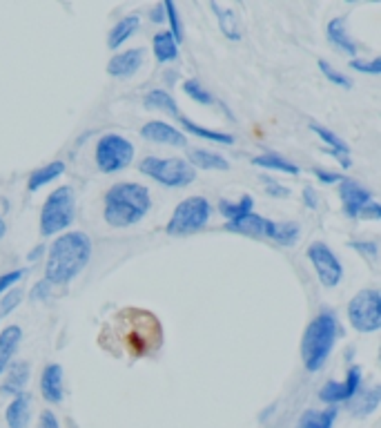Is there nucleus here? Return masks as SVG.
<instances>
[{
  "label": "nucleus",
  "mask_w": 381,
  "mask_h": 428,
  "mask_svg": "<svg viewBox=\"0 0 381 428\" xmlns=\"http://www.w3.org/2000/svg\"><path fill=\"white\" fill-rule=\"evenodd\" d=\"M92 250H94L92 239L85 232H80V230L56 237L47 255L45 282H49L52 286L70 284L90 263Z\"/></svg>",
  "instance_id": "nucleus-1"
},
{
  "label": "nucleus",
  "mask_w": 381,
  "mask_h": 428,
  "mask_svg": "<svg viewBox=\"0 0 381 428\" xmlns=\"http://www.w3.org/2000/svg\"><path fill=\"white\" fill-rule=\"evenodd\" d=\"M152 208L150 190L141 183L121 181L105 192L103 217L112 228H132L145 219Z\"/></svg>",
  "instance_id": "nucleus-2"
},
{
  "label": "nucleus",
  "mask_w": 381,
  "mask_h": 428,
  "mask_svg": "<svg viewBox=\"0 0 381 428\" xmlns=\"http://www.w3.org/2000/svg\"><path fill=\"white\" fill-rule=\"evenodd\" d=\"M339 337V323L335 312L323 310L314 317L304 331L301 339V359L304 366L310 373H317L326 366V361L333 353Z\"/></svg>",
  "instance_id": "nucleus-3"
},
{
  "label": "nucleus",
  "mask_w": 381,
  "mask_h": 428,
  "mask_svg": "<svg viewBox=\"0 0 381 428\" xmlns=\"http://www.w3.org/2000/svg\"><path fill=\"white\" fill-rule=\"evenodd\" d=\"M125 315L129 319H125L121 312V321H125V333L121 335V339L125 341L129 355L141 357L145 353L156 351L161 346V326L156 317L143 310H125Z\"/></svg>",
  "instance_id": "nucleus-4"
},
{
  "label": "nucleus",
  "mask_w": 381,
  "mask_h": 428,
  "mask_svg": "<svg viewBox=\"0 0 381 428\" xmlns=\"http://www.w3.org/2000/svg\"><path fill=\"white\" fill-rule=\"evenodd\" d=\"M76 217V194L72 186H60L52 194L47 196L43 210H41V219L38 228L43 237H54L63 230H68Z\"/></svg>",
  "instance_id": "nucleus-5"
},
{
  "label": "nucleus",
  "mask_w": 381,
  "mask_h": 428,
  "mask_svg": "<svg viewBox=\"0 0 381 428\" xmlns=\"http://www.w3.org/2000/svg\"><path fill=\"white\" fill-rule=\"evenodd\" d=\"M210 214H212V205L205 196H188V199H183L174 208L168 225H165V232L170 237L196 235L208 225Z\"/></svg>",
  "instance_id": "nucleus-6"
},
{
  "label": "nucleus",
  "mask_w": 381,
  "mask_h": 428,
  "mask_svg": "<svg viewBox=\"0 0 381 428\" xmlns=\"http://www.w3.org/2000/svg\"><path fill=\"white\" fill-rule=\"evenodd\" d=\"M139 170L154 178L156 183L168 186V188H186L190 183H194L196 178V170L190 166L186 159H163V156H145L141 161Z\"/></svg>",
  "instance_id": "nucleus-7"
},
{
  "label": "nucleus",
  "mask_w": 381,
  "mask_h": 428,
  "mask_svg": "<svg viewBox=\"0 0 381 428\" xmlns=\"http://www.w3.org/2000/svg\"><path fill=\"white\" fill-rule=\"evenodd\" d=\"M94 161H96V168L103 174L121 172L134 161V145H132V141L125 139L123 134L107 132V134H103L96 141Z\"/></svg>",
  "instance_id": "nucleus-8"
},
{
  "label": "nucleus",
  "mask_w": 381,
  "mask_h": 428,
  "mask_svg": "<svg viewBox=\"0 0 381 428\" xmlns=\"http://www.w3.org/2000/svg\"><path fill=\"white\" fill-rule=\"evenodd\" d=\"M339 196L341 208L348 219H363V221H379L381 208L375 201V196L368 188L357 183L355 178H341L339 181Z\"/></svg>",
  "instance_id": "nucleus-9"
},
{
  "label": "nucleus",
  "mask_w": 381,
  "mask_h": 428,
  "mask_svg": "<svg viewBox=\"0 0 381 428\" xmlns=\"http://www.w3.org/2000/svg\"><path fill=\"white\" fill-rule=\"evenodd\" d=\"M348 321L359 333H377L381 328V292L363 288L348 304Z\"/></svg>",
  "instance_id": "nucleus-10"
},
{
  "label": "nucleus",
  "mask_w": 381,
  "mask_h": 428,
  "mask_svg": "<svg viewBox=\"0 0 381 428\" xmlns=\"http://www.w3.org/2000/svg\"><path fill=\"white\" fill-rule=\"evenodd\" d=\"M306 257L310 259V263L314 266V272H317L321 286L326 288H335L341 284L343 279V266L339 257L333 252V248H330L328 243L323 241H314L308 245L306 250Z\"/></svg>",
  "instance_id": "nucleus-11"
},
{
  "label": "nucleus",
  "mask_w": 381,
  "mask_h": 428,
  "mask_svg": "<svg viewBox=\"0 0 381 428\" xmlns=\"http://www.w3.org/2000/svg\"><path fill=\"white\" fill-rule=\"evenodd\" d=\"M361 368L353 366L350 370L345 373L343 382H328L321 386L319 390V400L326 404H341V402H350L357 392H361Z\"/></svg>",
  "instance_id": "nucleus-12"
},
{
  "label": "nucleus",
  "mask_w": 381,
  "mask_h": 428,
  "mask_svg": "<svg viewBox=\"0 0 381 428\" xmlns=\"http://www.w3.org/2000/svg\"><path fill=\"white\" fill-rule=\"evenodd\" d=\"M141 137L145 141H152L159 145H174V147H183L188 143L186 134L178 127L170 125L168 121H150L141 127Z\"/></svg>",
  "instance_id": "nucleus-13"
},
{
  "label": "nucleus",
  "mask_w": 381,
  "mask_h": 428,
  "mask_svg": "<svg viewBox=\"0 0 381 428\" xmlns=\"http://www.w3.org/2000/svg\"><path fill=\"white\" fill-rule=\"evenodd\" d=\"M145 60V49L134 47V49H125L121 54H114L107 63V74L114 78H129L134 76L141 65Z\"/></svg>",
  "instance_id": "nucleus-14"
},
{
  "label": "nucleus",
  "mask_w": 381,
  "mask_h": 428,
  "mask_svg": "<svg viewBox=\"0 0 381 428\" xmlns=\"http://www.w3.org/2000/svg\"><path fill=\"white\" fill-rule=\"evenodd\" d=\"M326 36H328V43L333 45L337 52H343L345 56H357V43L348 34L345 16H335V18L328 23Z\"/></svg>",
  "instance_id": "nucleus-15"
},
{
  "label": "nucleus",
  "mask_w": 381,
  "mask_h": 428,
  "mask_svg": "<svg viewBox=\"0 0 381 428\" xmlns=\"http://www.w3.org/2000/svg\"><path fill=\"white\" fill-rule=\"evenodd\" d=\"M301 237V228L294 221H272L266 219L263 225V239H270L279 245H294Z\"/></svg>",
  "instance_id": "nucleus-16"
},
{
  "label": "nucleus",
  "mask_w": 381,
  "mask_h": 428,
  "mask_svg": "<svg viewBox=\"0 0 381 428\" xmlns=\"http://www.w3.org/2000/svg\"><path fill=\"white\" fill-rule=\"evenodd\" d=\"M41 392L49 404L63 402V366L60 364H47L41 375Z\"/></svg>",
  "instance_id": "nucleus-17"
},
{
  "label": "nucleus",
  "mask_w": 381,
  "mask_h": 428,
  "mask_svg": "<svg viewBox=\"0 0 381 428\" xmlns=\"http://www.w3.org/2000/svg\"><path fill=\"white\" fill-rule=\"evenodd\" d=\"M310 129L326 143V150H328L330 154H335L343 168L350 166V147L345 145L343 139H339V137L335 134V132H330L328 127H323V125H319V123H310Z\"/></svg>",
  "instance_id": "nucleus-18"
},
{
  "label": "nucleus",
  "mask_w": 381,
  "mask_h": 428,
  "mask_svg": "<svg viewBox=\"0 0 381 428\" xmlns=\"http://www.w3.org/2000/svg\"><path fill=\"white\" fill-rule=\"evenodd\" d=\"M21 341H23V331H21V326H16V323L7 326L5 331L0 333V375H3L7 370V366L11 364Z\"/></svg>",
  "instance_id": "nucleus-19"
},
{
  "label": "nucleus",
  "mask_w": 381,
  "mask_h": 428,
  "mask_svg": "<svg viewBox=\"0 0 381 428\" xmlns=\"http://www.w3.org/2000/svg\"><path fill=\"white\" fill-rule=\"evenodd\" d=\"M139 27H141V18H139L136 14L125 16V18H121L119 23H116V25L109 29V34H107V47L112 49V52H114V49L123 47L132 36L136 34Z\"/></svg>",
  "instance_id": "nucleus-20"
},
{
  "label": "nucleus",
  "mask_w": 381,
  "mask_h": 428,
  "mask_svg": "<svg viewBox=\"0 0 381 428\" xmlns=\"http://www.w3.org/2000/svg\"><path fill=\"white\" fill-rule=\"evenodd\" d=\"M5 373H7V377H5L3 386H0V392L14 395V397L25 392V386L29 382V364L27 361H16V364H9Z\"/></svg>",
  "instance_id": "nucleus-21"
},
{
  "label": "nucleus",
  "mask_w": 381,
  "mask_h": 428,
  "mask_svg": "<svg viewBox=\"0 0 381 428\" xmlns=\"http://www.w3.org/2000/svg\"><path fill=\"white\" fill-rule=\"evenodd\" d=\"M263 225H266V219L252 210L250 214H245V217H241L237 221H227L225 230L235 235L250 237V239H263Z\"/></svg>",
  "instance_id": "nucleus-22"
},
{
  "label": "nucleus",
  "mask_w": 381,
  "mask_h": 428,
  "mask_svg": "<svg viewBox=\"0 0 381 428\" xmlns=\"http://www.w3.org/2000/svg\"><path fill=\"white\" fill-rule=\"evenodd\" d=\"M29 406H31V397H29L27 392L16 395V397L11 400V404L7 406V410H5V422H7V426H9V428H27L29 417H31Z\"/></svg>",
  "instance_id": "nucleus-23"
},
{
  "label": "nucleus",
  "mask_w": 381,
  "mask_h": 428,
  "mask_svg": "<svg viewBox=\"0 0 381 428\" xmlns=\"http://www.w3.org/2000/svg\"><path fill=\"white\" fill-rule=\"evenodd\" d=\"M63 172H65V163H63V161H52V163H47V166L34 170V172L29 174V178H27V188H29V192H36V190L49 186V183H52V181L60 178Z\"/></svg>",
  "instance_id": "nucleus-24"
},
{
  "label": "nucleus",
  "mask_w": 381,
  "mask_h": 428,
  "mask_svg": "<svg viewBox=\"0 0 381 428\" xmlns=\"http://www.w3.org/2000/svg\"><path fill=\"white\" fill-rule=\"evenodd\" d=\"M152 49H154V56L159 63H172L178 58V43L174 41V36L170 34L168 29L159 31L152 38Z\"/></svg>",
  "instance_id": "nucleus-25"
},
{
  "label": "nucleus",
  "mask_w": 381,
  "mask_h": 428,
  "mask_svg": "<svg viewBox=\"0 0 381 428\" xmlns=\"http://www.w3.org/2000/svg\"><path fill=\"white\" fill-rule=\"evenodd\" d=\"M337 419V408L328 406L326 410H306V413L296 422V428H333Z\"/></svg>",
  "instance_id": "nucleus-26"
},
{
  "label": "nucleus",
  "mask_w": 381,
  "mask_h": 428,
  "mask_svg": "<svg viewBox=\"0 0 381 428\" xmlns=\"http://www.w3.org/2000/svg\"><path fill=\"white\" fill-rule=\"evenodd\" d=\"M188 163L194 170L196 168H201V170H221V172L230 170L227 159L217 154V152H210V150H192Z\"/></svg>",
  "instance_id": "nucleus-27"
},
{
  "label": "nucleus",
  "mask_w": 381,
  "mask_h": 428,
  "mask_svg": "<svg viewBox=\"0 0 381 428\" xmlns=\"http://www.w3.org/2000/svg\"><path fill=\"white\" fill-rule=\"evenodd\" d=\"M178 121H181V125H183L186 132H190V134H194L198 139H205V141H212V143H223V145H232V143H235V137L227 134V132H217V129L203 127V125L190 121L188 117H178Z\"/></svg>",
  "instance_id": "nucleus-28"
},
{
  "label": "nucleus",
  "mask_w": 381,
  "mask_h": 428,
  "mask_svg": "<svg viewBox=\"0 0 381 428\" xmlns=\"http://www.w3.org/2000/svg\"><path fill=\"white\" fill-rule=\"evenodd\" d=\"M143 105L147 109H159V112H168L172 117H181L178 112V103L174 101V96L165 90H152L143 96Z\"/></svg>",
  "instance_id": "nucleus-29"
},
{
  "label": "nucleus",
  "mask_w": 381,
  "mask_h": 428,
  "mask_svg": "<svg viewBox=\"0 0 381 428\" xmlns=\"http://www.w3.org/2000/svg\"><path fill=\"white\" fill-rule=\"evenodd\" d=\"M252 163H254V166H259V168L272 170V172H284V174H292V176L299 174V166H296V163H292L290 159L281 156V154H274V152L259 154V156L252 159Z\"/></svg>",
  "instance_id": "nucleus-30"
},
{
  "label": "nucleus",
  "mask_w": 381,
  "mask_h": 428,
  "mask_svg": "<svg viewBox=\"0 0 381 428\" xmlns=\"http://www.w3.org/2000/svg\"><path fill=\"white\" fill-rule=\"evenodd\" d=\"M379 400H381V388L375 386L366 392H357L355 397L350 400V410L357 415V417H366L370 413H375L377 406H379Z\"/></svg>",
  "instance_id": "nucleus-31"
},
{
  "label": "nucleus",
  "mask_w": 381,
  "mask_h": 428,
  "mask_svg": "<svg viewBox=\"0 0 381 428\" xmlns=\"http://www.w3.org/2000/svg\"><path fill=\"white\" fill-rule=\"evenodd\" d=\"M212 11L217 14L219 27H221V31H223V36H225L227 41H239V38H241V29H239L237 14L232 11V9H227V7L217 5V3H212Z\"/></svg>",
  "instance_id": "nucleus-32"
},
{
  "label": "nucleus",
  "mask_w": 381,
  "mask_h": 428,
  "mask_svg": "<svg viewBox=\"0 0 381 428\" xmlns=\"http://www.w3.org/2000/svg\"><path fill=\"white\" fill-rule=\"evenodd\" d=\"M252 208H254V199L250 194H243L239 201H227V199L219 201V212L227 221H237V219L245 217V214L252 212Z\"/></svg>",
  "instance_id": "nucleus-33"
},
{
  "label": "nucleus",
  "mask_w": 381,
  "mask_h": 428,
  "mask_svg": "<svg viewBox=\"0 0 381 428\" xmlns=\"http://www.w3.org/2000/svg\"><path fill=\"white\" fill-rule=\"evenodd\" d=\"M163 9H165V18L170 21V34L174 36V41L181 45L186 41V29H183V23H181V16H178V9L176 5L172 3V0H165L163 3Z\"/></svg>",
  "instance_id": "nucleus-34"
},
{
  "label": "nucleus",
  "mask_w": 381,
  "mask_h": 428,
  "mask_svg": "<svg viewBox=\"0 0 381 428\" xmlns=\"http://www.w3.org/2000/svg\"><path fill=\"white\" fill-rule=\"evenodd\" d=\"M183 92L192 98L194 103H198V105H212L214 103V96L201 83H198V80H194V78L186 80V83H183Z\"/></svg>",
  "instance_id": "nucleus-35"
},
{
  "label": "nucleus",
  "mask_w": 381,
  "mask_h": 428,
  "mask_svg": "<svg viewBox=\"0 0 381 428\" xmlns=\"http://www.w3.org/2000/svg\"><path fill=\"white\" fill-rule=\"evenodd\" d=\"M319 70L323 72V76H326L333 85H337V87H345V90H348V87H353L350 78H348L345 74H341L339 70H335L328 60H323V58L319 60Z\"/></svg>",
  "instance_id": "nucleus-36"
},
{
  "label": "nucleus",
  "mask_w": 381,
  "mask_h": 428,
  "mask_svg": "<svg viewBox=\"0 0 381 428\" xmlns=\"http://www.w3.org/2000/svg\"><path fill=\"white\" fill-rule=\"evenodd\" d=\"M23 301V288H11L3 294V299H0V315H9V312H14L16 308H18V304Z\"/></svg>",
  "instance_id": "nucleus-37"
},
{
  "label": "nucleus",
  "mask_w": 381,
  "mask_h": 428,
  "mask_svg": "<svg viewBox=\"0 0 381 428\" xmlns=\"http://www.w3.org/2000/svg\"><path fill=\"white\" fill-rule=\"evenodd\" d=\"M350 68L353 70H357V72H366V74H372V76H377V74H381V58L379 56H375V58H370V60H366V58H353L350 60Z\"/></svg>",
  "instance_id": "nucleus-38"
},
{
  "label": "nucleus",
  "mask_w": 381,
  "mask_h": 428,
  "mask_svg": "<svg viewBox=\"0 0 381 428\" xmlns=\"http://www.w3.org/2000/svg\"><path fill=\"white\" fill-rule=\"evenodd\" d=\"M27 274V270L25 268H18V270H9V272H5V274H0V294H5L7 290H11L16 284L21 282V279Z\"/></svg>",
  "instance_id": "nucleus-39"
},
{
  "label": "nucleus",
  "mask_w": 381,
  "mask_h": 428,
  "mask_svg": "<svg viewBox=\"0 0 381 428\" xmlns=\"http://www.w3.org/2000/svg\"><path fill=\"white\" fill-rule=\"evenodd\" d=\"M350 248H355L357 252L366 255L370 259H377V243L375 241H353Z\"/></svg>",
  "instance_id": "nucleus-40"
},
{
  "label": "nucleus",
  "mask_w": 381,
  "mask_h": 428,
  "mask_svg": "<svg viewBox=\"0 0 381 428\" xmlns=\"http://www.w3.org/2000/svg\"><path fill=\"white\" fill-rule=\"evenodd\" d=\"M38 428H60V422L56 419L52 410H43L38 417Z\"/></svg>",
  "instance_id": "nucleus-41"
},
{
  "label": "nucleus",
  "mask_w": 381,
  "mask_h": 428,
  "mask_svg": "<svg viewBox=\"0 0 381 428\" xmlns=\"http://www.w3.org/2000/svg\"><path fill=\"white\" fill-rule=\"evenodd\" d=\"M49 288H52V284L49 282H38L36 286H34V290H31V301H38V299H47L49 297Z\"/></svg>",
  "instance_id": "nucleus-42"
},
{
  "label": "nucleus",
  "mask_w": 381,
  "mask_h": 428,
  "mask_svg": "<svg viewBox=\"0 0 381 428\" xmlns=\"http://www.w3.org/2000/svg\"><path fill=\"white\" fill-rule=\"evenodd\" d=\"M314 176H317L321 183H339L343 178L341 174H335V172H326V170H314Z\"/></svg>",
  "instance_id": "nucleus-43"
},
{
  "label": "nucleus",
  "mask_w": 381,
  "mask_h": 428,
  "mask_svg": "<svg viewBox=\"0 0 381 428\" xmlns=\"http://www.w3.org/2000/svg\"><path fill=\"white\" fill-rule=\"evenodd\" d=\"M266 190H268V194L281 196V199H284V196H288V194H290V190H288V188H284V186H279L277 181H274V183H272V181H268V183H266Z\"/></svg>",
  "instance_id": "nucleus-44"
},
{
  "label": "nucleus",
  "mask_w": 381,
  "mask_h": 428,
  "mask_svg": "<svg viewBox=\"0 0 381 428\" xmlns=\"http://www.w3.org/2000/svg\"><path fill=\"white\" fill-rule=\"evenodd\" d=\"M152 21H154V23H163V21H165V9H163V3H161L159 7H154V9H152Z\"/></svg>",
  "instance_id": "nucleus-45"
},
{
  "label": "nucleus",
  "mask_w": 381,
  "mask_h": 428,
  "mask_svg": "<svg viewBox=\"0 0 381 428\" xmlns=\"http://www.w3.org/2000/svg\"><path fill=\"white\" fill-rule=\"evenodd\" d=\"M304 196H306V205L317 208V199H314V190H312V188H306V190H304Z\"/></svg>",
  "instance_id": "nucleus-46"
},
{
  "label": "nucleus",
  "mask_w": 381,
  "mask_h": 428,
  "mask_svg": "<svg viewBox=\"0 0 381 428\" xmlns=\"http://www.w3.org/2000/svg\"><path fill=\"white\" fill-rule=\"evenodd\" d=\"M7 235V223H5V219L0 217V239H3Z\"/></svg>",
  "instance_id": "nucleus-47"
}]
</instances>
